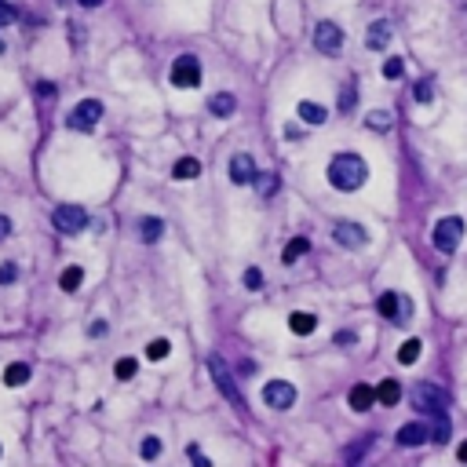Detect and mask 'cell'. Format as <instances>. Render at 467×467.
I'll return each instance as SVG.
<instances>
[{
	"label": "cell",
	"instance_id": "obj_1",
	"mask_svg": "<svg viewBox=\"0 0 467 467\" xmlns=\"http://www.w3.org/2000/svg\"><path fill=\"white\" fill-rule=\"evenodd\" d=\"M413 406L420 409V413H427V416H434V434L431 438L438 442V446H446L449 442V398H446V391H438L434 384H416L413 387Z\"/></svg>",
	"mask_w": 467,
	"mask_h": 467
},
{
	"label": "cell",
	"instance_id": "obj_2",
	"mask_svg": "<svg viewBox=\"0 0 467 467\" xmlns=\"http://www.w3.org/2000/svg\"><path fill=\"white\" fill-rule=\"evenodd\" d=\"M369 179V165L358 158V153H336V158L329 161V183L336 186V190H358V186H365Z\"/></svg>",
	"mask_w": 467,
	"mask_h": 467
},
{
	"label": "cell",
	"instance_id": "obj_3",
	"mask_svg": "<svg viewBox=\"0 0 467 467\" xmlns=\"http://www.w3.org/2000/svg\"><path fill=\"white\" fill-rule=\"evenodd\" d=\"M208 372H212V384L215 387H220V394L230 401V406L234 409H245V398H241V391H237V384H234V376H230V372H227V365L220 361V354H208Z\"/></svg>",
	"mask_w": 467,
	"mask_h": 467
},
{
	"label": "cell",
	"instance_id": "obj_4",
	"mask_svg": "<svg viewBox=\"0 0 467 467\" xmlns=\"http://www.w3.org/2000/svg\"><path fill=\"white\" fill-rule=\"evenodd\" d=\"M463 241V220L460 215H446V220H438V227H434V248L446 256H453L456 248Z\"/></svg>",
	"mask_w": 467,
	"mask_h": 467
},
{
	"label": "cell",
	"instance_id": "obj_5",
	"mask_svg": "<svg viewBox=\"0 0 467 467\" xmlns=\"http://www.w3.org/2000/svg\"><path fill=\"white\" fill-rule=\"evenodd\" d=\"M51 223L62 230V234H81L88 227V212L81 205H58L55 215H51Z\"/></svg>",
	"mask_w": 467,
	"mask_h": 467
},
{
	"label": "cell",
	"instance_id": "obj_6",
	"mask_svg": "<svg viewBox=\"0 0 467 467\" xmlns=\"http://www.w3.org/2000/svg\"><path fill=\"white\" fill-rule=\"evenodd\" d=\"M376 307H380V314H384V318H391L394 325H406V322L413 318V303H409L406 296H401V292H384Z\"/></svg>",
	"mask_w": 467,
	"mask_h": 467
},
{
	"label": "cell",
	"instance_id": "obj_7",
	"mask_svg": "<svg viewBox=\"0 0 467 467\" xmlns=\"http://www.w3.org/2000/svg\"><path fill=\"white\" fill-rule=\"evenodd\" d=\"M263 401H267L270 409H277V413L292 409V406H296V387H292L289 380H270V384L263 387Z\"/></svg>",
	"mask_w": 467,
	"mask_h": 467
},
{
	"label": "cell",
	"instance_id": "obj_8",
	"mask_svg": "<svg viewBox=\"0 0 467 467\" xmlns=\"http://www.w3.org/2000/svg\"><path fill=\"white\" fill-rule=\"evenodd\" d=\"M172 84L175 88H197L201 84V66L194 55H179L172 62Z\"/></svg>",
	"mask_w": 467,
	"mask_h": 467
},
{
	"label": "cell",
	"instance_id": "obj_9",
	"mask_svg": "<svg viewBox=\"0 0 467 467\" xmlns=\"http://www.w3.org/2000/svg\"><path fill=\"white\" fill-rule=\"evenodd\" d=\"M99 117H103V103L99 99H84L70 113V128L73 132H88V128H96V124H99Z\"/></svg>",
	"mask_w": 467,
	"mask_h": 467
},
{
	"label": "cell",
	"instance_id": "obj_10",
	"mask_svg": "<svg viewBox=\"0 0 467 467\" xmlns=\"http://www.w3.org/2000/svg\"><path fill=\"white\" fill-rule=\"evenodd\" d=\"M314 48L325 51V55H336L339 48H344V29H339L336 22H318L314 26Z\"/></svg>",
	"mask_w": 467,
	"mask_h": 467
},
{
	"label": "cell",
	"instance_id": "obj_11",
	"mask_svg": "<svg viewBox=\"0 0 467 467\" xmlns=\"http://www.w3.org/2000/svg\"><path fill=\"white\" fill-rule=\"evenodd\" d=\"M332 237H336V245H344V248H361V245L369 241L365 227H358V223H336V227H332Z\"/></svg>",
	"mask_w": 467,
	"mask_h": 467
},
{
	"label": "cell",
	"instance_id": "obj_12",
	"mask_svg": "<svg viewBox=\"0 0 467 467\" xmlns=\"http://www.w3.org/2000/svg\"><path fill=\"white\" fill-rule=\"evenodd\" d=\"M252 179H256V161L248 158V153H237V158H230V183L248 186Z\"/></svg>",
	"mask_w": 467,
	"mask_h": 467
},
{
	"label": "cell",
	"instance_id": "obj_13",
	"mask_svg": "<svg viewBox=\"0 0 467 467\" xmlns=\"http://www.w3.org/2000/svg\"><path fill=\"white\" fill-rule=\"evenodd\" d=\"M391 34H394V29H391V22H372L369 26V34H365V48L369 51H384L387 44H391Z\"/></svg>",
	"mask_w": 467,
	"mask_h": 467
},
{
	"label": "cell",
	"instance_id": "obj_14",
	"mask_svg": "<svg viewBox=\"0 0 467 467\" xmlns=\"http://www.w3.org/2000/svg\"><path fill=\"white\" fill-rule=\"evenodd\" d=\"M237 110V99L230 96V91H215V96L208 99V113L212 117H234Z\"/></svg>",
	"mask_w": 467,
	"mask_h": 467
},
{
	"label": "cell",
	"instance_id": "obj_15",
	"mask_svg": "<svg viewBox=\"0 0 467 467\" xmlns=\"http://www.w3.org/2000/svg\"><path fill=\"white\" fill-rule=\"evenodd\" d=\"M380 394L372 391L369 384H358V387H351V409L354 413H365V409H372V401H376Z\"/></svg>",
	"mask_w": 467,
	"mask_h": 467
},
{
	"label": "cell",
	"instance_id": "obj_16",
	"mask_svg": "<svg viewBox=\"0 0 467 467\" xmlns=\"http://www.w3.org/2000/svg\"><path fill=\"white\" fill-rule=\"evenodd\" d=\"M289 329H292L296 336H310V332L318 329V318L307 314V310H296V314H289Z\"/></svg>",
	"mask_w": 467,
	"mask_h": 467
},
{
	"label": "cell",
	"instance_id": "obj_17",
	"mask_svg": "<svg viewBox=\"0 0 467 467\" xmlns=\"http://www.w3.org/2000/svg\"><path fill=\"white\" fill-rule=\"evenodd\" d=\"M424 438H431V431H427L424 424H406V427L398 431V442H401V446H420Z\"/></svg>",
	"mask_w": 467,
	"mask_h": 467
},
{
	"label": "cell",
	"instance_id": "obj_18",
	"mask_svg": "<svg viewBox=\"0 0 467 467\" xmlns=\"http://www.w3.org/2000/svg\"><path fill=\"white\" fill-rule=\"evenodd\" d=\"M296 113H299V120H303V124H314V128L329 120L325 106H318V103H299V110H296Z\"/></svg>",
	"mask_w": 467,
	"mask_h": 467
},
{
	"label": "cell",
	"instance_id": "obj_19",
	"mask_svg": "<svg viewBox=\"0 0 467 467\" xmlns=\"http://www.w3.org/2000/svg\"><path fill=\"white\" fill-rule=\"evenodd\" d=\"M252 186H256V194H260V197H274L282 183H277V175H274V172H256Z\"/></svg>",
	"mask_w": 467,
	"mask_h": 467
},
{
	"label": "cell",
	"instance_id": "obj_20",
	"mask_svg": "<svg viewBox=\"0 0 467 467\" xmlns=\"http://www.w3.org/2000/svg\"><path fill=\"white\" fill-rule=\"evenodd\" d=\"M81 282H84V270H81V267H66V270H62V277H58L62 292H77Z\"/></svg>",
	"mask_w": 467,
	"mask_h": 467
},
{
	"label": "cell",
	"instance_id": "obj_21",
	"mask_svg": "<svg viewBox=\"0 0 467 467\" xmlns=\"http://www.w3.org/2000/svg\"><path fill=\"white\" fill-rule=\"evenodd\" d=\"M161 234H165V223H161V220H153V215L139 223V237L150 241V245H153V241H161Z\"/></svg>",
	"mask_w": 467,
	"mask_h": 467
},
{
	"label": "cell",
	"instance_id": "obj_22",
	"mask_svg": "<svg viewBox=\"0 0 467 467\" xmlns=\"http://www.w3.org/2000/svg\"><path fill=\"white\" fill-rule=\"evenodd\" d=\"M307 252H310V241H307V237H292V241L285 245L282 260H285V263H296V260H299V256H307Z\"/></svg>",
	"mask_w": 467,
	"mask_h": 467
},
{
	"label": "cell",
	"instance_id": "obj_23",
	"mask_svg": "<svg viewBox=\"0 0 467 467\" xmlns=\"http://www.w3.org/2000/svg\"><path fill=\"white\" fill-rule=\"evenodd\" d=\"M172 175H175V179H197V175H201V165H197L194 158H179L175 168H172Z\"/></svg>",
	"mask_w": 467,
	"mask_h": 467
},
{
	"label": "cell",
	"instance_id": "obj_24",
	"mask_svg": "<svg viewBox=\"0 0 467 467\" xmlns=\"http://www.w3.org/2000/svg\"><path fill=\"white\" fill-rule=\"evenodd\" d=\"M26 380H29V365H22V361L8 365V372H4V384H8V387H22Z\"/></svg>",
	"mask_w": 467,
	"mask_h": 467
},
{
	"label": "cell",
	"instance_id": "obj_25",
	"mask_svg": "<svg viewBox=\"0 0 467 467\" xmlns=\"http://www.w3.org/2000/svg\"><path fill=\"white\" fill-rule=\"evenodd\" d=\"M420 351H424L420 339H406V344H401V351H398V361H401V365H413V361L420 358Z\"/></svg>",
	"mask_w": 467,
	"mask_h": 467
},
{
	"label": "cell",
	"instance_id": "obj_26",
	"mask_svg": "<svg viewBox=\"0 0 467 467\" xmlns=\"http://www.w3.org/2000/svg\"><path fill=\"white\" fill-rule=\"evenodd\" d=\"M376 394H380L384 406H394V401L401 398V387H398V380H384V384L376 387Z\"/></svg>",
	"mask_w": 467,
	"mask_h": 467
},
{
	"label": "cell",
	"instance_id": "obj_27",
	"mask_svg": "<svg viewBox=\"0 0 467 467\" xmlns=\"http://www.w3.org/2000/svg\"><path fill=\"white\" fill-rule=\"evenodd\" d=\"M365 124H369L372 132H387V128H391V113H387V110H372V113L365 117Z\"/></svg>",
	"mask_w": 467,
	"mask_h": 467
},
{
	"label": "cell",
	"instance_id": "obj_28",
	"mask_svg": "<svg viewBox=\"0 0 467 467\" xmlns=\"http://www.w3.org/2000/svg\"><path fill=\"white\" fill-rule=\"evenodd\" d=\"M113 372H117V380H132L135 372H139V361H135V358H120V361L113 365Z\"/></svg>",
	"mask_w": 467,
	"mask_h": 467
},
{
	"label": "cell",
	"instance_id": "obj_29",
	"mask_svg": "<svg viewBox=\"0 0 467 467\" xmlns=\"http://www.w3.org/2000/svg\"><path fill=\"white\" fill-rule=\"evenodd\" d=\"M158 453H161V438H153V434H146V438L139 442V456H143V460H153Z\"/></svg>",
	"mask_w": 467,
	"mask_h": 467
},
{
	"label": "cell",
	"instance_id": "obj_30",
	"mask_svg": "<svg viewBox=\"0 0 467 467\" xmlns=\"http://www.w3.org/2000/svg\"><path fill=\"white\" fill-rule=\"evenodd\" d=\"M369 449H372V434H365V438H361L358 446H351V449H347L344 456H347V463H358V460H361V456H365Z\"/></svg>",
	"mask_w": 467,
	"mask_h": 467
},
{
	"label": "cell",
	"instance_id": "obj_31",
	"mask_svg": "<svg viewBox=\"0 0 467 467\" xmlns=\"http://www.w3.org/2000/svg\"><path fill=\"white\" fill-rule=\"evenodd\" d=\"M168 351H172L168 339H153V344L146 347V358H150V361H161V358H168Z\"/></svg>",
	"mask_w": 467,
	"mask_h": 467
},
{
	"label": "cell",
	"instance_id": "obj_32",
	"mask_svg": "<svg viewBox=\"0 0 467 467\" xmlns=\"http://www.w3.org/2000/svg\"><path fill=\"white\" fill-rule=\"evenodd\" d=\"M401 70H406V62H401L398 55L384 62V77H391V81H398V77H401Z\"/></svg>",
	"mask_w": 467,
	"mask_h": 467
},
{
	"label": "cell",
	"instance_id": "obj_33",
	"mask_svg": "<svg viewBox=\"0 0 467 467\" xmlns=\"http://www.w3.org/2000/svg\"><path fill=\"white\" fill-rule=\"evenodd\" d=\"M413 96H416V103H431V99H434V88H431V81H420Z\"/></svg>",
	"mask_w": 467,
	"mask_h": 467
},
{
	"label": "cell",
	"instance_id": "obj_34",
	"mask_svg": "<svg viewBox=\"0 0 467 467\" xmlns=\"http://www.w3.org/2000/svg\"><path fill=\"white\" fill-rule=\"evenodd\" d=\"M354 99H358V91L347 84V88H344V96H339V110H344V113H347V110H354Z\"/></svg>",
	"mask_w": 467,
	"mask_h": 467
},
{
	"label": "cell",
	"instance_id": "obj_35",
	"mask_svg": "<svg viewBox=\"0 0 467 467\" xmlns=\"http://www.w3.org/2000/svg\"><path fill=\"white\" fill-rule=\"evenodd\" d=\"M260 285H263V274L256 267H248L245 270V289H260Z\"/></svg>",
	"mask_w": 467,
	"mask_h": 467
},
{
	"label": "cell",
	"instance_id": "obj_36",
	"mask_svg": "<svg viewBox=\"0 0 467 467\" xmlns=\"http://www.w3.org/2000/svg\"><path fill=\"white\" fill-rule=\"evenodd\" d=\"M15 277H19V270H15V263H4V267H0V282H4V285H11V282H15Z\"/></svg>",
	"mask_w": 467,
	"mask_h": 467
},
{
	"label": "cell",
	"instance_id": "obj_37",
	"mask_svg": "<svg viewBox=\"0 0 467 467\" xmlns=\"http://www.w3.org/2000/svg\"><path fill=\"white\" fill-rule=\"evenodd\" d=\"M11 22H15V8L0 0V26H11Z\"/></svg>",
	"mask_w": 467,
	"mask_h": 467
},
{
	"label": "cell",
	"instance_id": "obj_38",
	"mask_svg": "<svg viewBox=\"0 0 467 467\" xmlns=\"http://www.w3.org/2000/svg\"><path fill=\"white\" fill-rule=\"evenodd\" d=\"M186 456H190V460H194L197 467H208V456H205V453H201L197 446H190V449H186Z\"/></svg>",
	"mask_w": 467,
	"mask_h": 467
},
{
	"label": "cell",
	"instance_id": "obj_39",
	"mask_svg": "<svg viewBox=\"0 0 467 467\" xmlns=\"http://www.w3.org/2000/svg\"><path fill=\"white\" fill-rule=\"evenodd\" d=\"M11 234V220H8V215H0V241H4Z\"/></svg>",
	"mask_w": 467,
	"mask_h": 467
},
{
	"label": "cell",
	"instance_id": "obj_40",
	"mask_svg": "<svg viewBox=\"0 0 467 467\" xmlns=\"http://www.w3.org/2000/svg\"><path fill=\"white\" fill-rule=\"evenodd\" d=\"M456 456H460V463H467V442H460V449H456Z\"/></svg>",
	"mask_w": 467,
	"mask_h": 467
},
{
	"label": "cell",
	"instance_id": "obj_41",
	"mask_svg": "<svg viewBox=\"0 0 467 467\" xmlns=\"http://www.w3.org/2000/svg\"><path fill=\"white\" fill-rule=\"evenodd\" d=\"M77 4H81V8H99L103 0H77Z\"/></svg>",
	"mask_w": 467,
	"mask_h": 467
}]
</instances>
